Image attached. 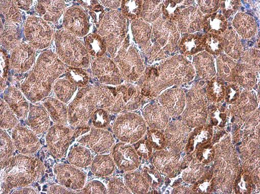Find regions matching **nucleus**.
<instances>
[{
  "label": "nucleus",
  "instance_id": "ddd939ff",
  "mask_svg": "<svg viewBox=\"0 0 260 194\" xmlns=\"http://www.w3.org/2000/svg\"><path fill=\"white\" fill-rule=\"evenodd\" d=\"M64 27L70 33L78 36L84 35L88 29L86 23L85 15L80 10L76 8L69 10L66 13L64 21Z\"/></svg>",
  "mask_w": 260,
  "mask_h": 194
},
{
  "label": "nucleus",
  "instance_id": "6e6552de",
  "mask_svg": "<svg viewBox=\"0 0 260 194\" xmlns=\"http://www.w3.org/2000/svg\"><path fill=\"white\" fill-rule=\"evenodd\" d=\"M54 173L58 183L64 187L81 190L85 184V175L72 165L57 164L54 167Z\"/></svg>",
  "mask_w": 260,
  "mask_h": 194
},
{
  "label": "nucleus",
  "instance_id": "bb28decb",
  "mask_svg": "<svg viewBox=\"0 0 260 194\" xmlns=\"http://www.w3.org/2000/svg\"><path fill=\"white\" fill-rule=\"evenodd\" d=\"M94 127L98 128L107 129L109 126L110 120L107 112L103 109L96 110L91 116Z\"/></svg>",
  "mask_w": 260,
  "mask_h": 194
},
{
  "label": "nucleus",
  "instance_id": "dca6fc26",
  "mask_svg": "<svg viewBox=\"0 0 260 194\" xmlns=\"http://www.w3.org/2000/svg\"><path fill=\"white\" fill-rule=\"evenodd\" d=\"M65 9L63 2L41 1L39 2L38 12L44 20L51 22L56 21L62 15Z\"/></svg>",
  "mask_w": 260,
  "mask_h": 194
},
{
  "label": "nucleus",
  "instance_id": "b1692460",
  "mask_svg": "<svg viewBox=\"0 0 260 194\" xmlns=\"http://www.w3.org/2000/svg\"><path fill=\"white\" fill-rule=\"evenodd\" d=\"M2 13L5 15L8 23H18L21 20V13L15 2L2 1Z\"/></svg>",
  "mask_w": 260,
  "mask_h": 194
},
{
  "label": "nucleus",
  "instance_id": "4468645a",
  "mask_svg": "<svg viewBox=\"0 0 260 194\" xmlns=\"http://www.w3.org/2000/svg\"><path fill=\"white\" fill-rule=\"evenodd\" d=\"M5 100L18 117H26L29 104L20 90L14 86H10L6 91Z\"/></svg>",
  "mask_w": 260,
  "mask_h": 194
},
{
  "label": "nucleus",
  "instance_id": "6ab92c4d",
  "mask_svg": "<svg viewBox=\"0 0 260 194\" xmlns=\"http://www.w3.org/2000/svg\"><path fill=\"white\" fill-rule=\"evenodd\" d=\"M68 161L77 168H84L92 164V156L89 150L82 146H75L69 152Z\"/></svg>",
  "mask_w": 260,
  "mask_h": 194
},
{
  "label": "nucleus",
  "instance_id": "7c9ffc66",
  "mask_svg": "<svg viewBox=\"0 0 260 194\" xmlns=\"http://www.w3.org/2000/svg\"><path fill=\"white\" fill-rule=\"evenodd\" d=\"M31 1H17L16 3L19 8L23 10H28L31 6Z\"/></svg>",
  "mask_w": 260,
  "mask_h": 194
},
{
  "label": "nucleus",
  "instance_id": "20e7f679",
  "mask_svg": "<svg viewBox=\"0 0 260 194\" xmlns=\"http://www.w3.org/2000/svg\"><path fill=\"white\" fill-rule=\"evenodd\" d=\"M73 136V131L64 125L56 124L52 126L46 136L50 152L57 158H64Z\"/></svg>",
  "mask_w": 260,
  "mask_h": 194
},
{
  "label": "nucleus",
  "instance_id": "cd10ccee",
  "mask_svg": "<svg viewBox=\"0 0 260 194\" xmlns=\"http://www.w3.org/2000/svg\"><path fill=\"white\" fill-rule=\"evenodd\" d=\"M79 193H107L105 186L99 181H92L86 183Z\"/></svg>",
  "mask_w": 260,
  "mask_h": 194
},
{
  "label": "nucleus",
  "instance_id": "f8f14e48",
  "mask_svg": "<svg viewBox=\"0 0 260 194\" xmlns=\"http://www.w3.org/2000/svg\"><path fill=\"white\" fill-rule=\"evenodd\" d=\"M35 54L34 48L30 45L25 44L19 45L12 55V67L17 73L27 71L34 64Z\"/></svg>",
  "mask_w": 260,
  "mask_h": 194
},
{
  "label": "nucleus",
  "instance_id": "0eeeda50",
  "mask_svg": "<svg viewBox=\"0 0 260 194\" xmlns=\"http://www.w3.org/2000/svg\"><path fill=\"white\" fill-rule=\"evenodd\" d=\"M57 53L61 59L68 64L79 66L80 59L78 51L84 48L75 39L65 31H61L56 35Z\"/></svg>",
  "mask_w": 260,
  "mask_h": 194
},
{
  "label": "nucleus",
  "instance_id": "2f4dec72",
  "mask_svg": "<svg viewBox=\"0 0 260 194\" xmlns=\"http://www.w3.org/2000/svg\"><path fill=\"white\" fill-rule=\"evenodd\" d=\"M38 192L36 190L31 187H25L21 190L16 191L14 193H34L36 194Z\"/></svg>",
  "mask_w": 260,
  "mask_h": 194
},
{
  "label": "nucleus",
  "instance_id": "39448f33",
  "mask_svg": "<svg viewBox=\"0 0 260 194\" xmlns=\"http://www.w3.org/2000/svg\"><path fill=\"white\" fill-rule=\"evenodd\" d=\"M25 35L32 48L41 49L49 45L52 33L43 19L31 17L28 18L25 25Z\"/></svg>",
  "mask_w": 260,
  "mask_h": 194
},
{
  "label": "nucleus",
  "instance_id": "1a4fd4ad",
  "mask_svg": "<svg viewBox=\"0 0 260 194\" xmlns=\"http://www.w3.org/2000/svg\"><path fill=\"white\" fill-rule=\"evenodd\" d=\"M79 143L99 153H103L114 145L112 134L106 129L91 127L89 134L83 136Z\"/></svg>",
  "mask_w": 260,
  "mask_h": 194
},
{
  "label": "nucleus",
  "instance_id": "aec40b11",
  "mask_svg": "<svg viewBox=\"0 0 260 194\" xmlns=\"http://www.w3.org/2000/svg\"><path fill=\"white\" fill-rule=\"evenodd\" d=\"M53 89L57 98L67 103L75 91V86L67 78H58L53 84Z\"/></svg>",
  "mask_w": 260,
  "mask_h": 194
},
{
  "label": "nucleus",
  "instance_id": "7ed1b4c3",
  "mask_svg": "<svg viewBox=\"0 0 260 194\" xmlns=\"http://www.w3.org/2000/svg\"><path fill=\"white\" fill-rule=\"evenodd\" d=\"M111 101V94L108 89H82L68 108V121L76 128H89L88 122L96 106L108 107Z\"/></svg>",
  "mask_w": 260,
  "mask_h": 194
},
{
  "label": "nucleus",
  "instance_id": "f257e3e1",
  "mask_svg": "<svg viewBox=\"0 0 260 194\" xmlns=\"http://www.w3.org/2000/svg\"><path fill=\"white\" fill-rule=\"evenodd\" d=\"M64 71V66L55 55L45 52L22 85V90L32 102L40 101L49 94L54 81Z\"/></svg>",
  "mask_w": 260,
  "mask_h": 194
},
{
  "label": "nucleus",
  "instance_id": "423d86ee",
  "mask_svg": "<svg viewBox=\"0 0 260 194\" xmlns=\"http://www.w3.org/2000/svg\"><path fill=\"white\" fill-rule=\"evenodd\" d=\"M143 126L142 121L132 114H126L117 118L113 131L121 141L134 143L141 136Z\"/></svg>",
  "mask_w": 260,
  "mask_h": 194
},
{
  "label": "nucleus",
  "instance_id": "4be33fe9",
  "mask_svg": "<svg viewBox=\"0 0 260 194\" xmlns=\"http://www.w3.org/2000/svg\"><path fill=\"white\" fill-rule=\"evenodd\" d=\"M16 114L6 102L1 101V128L3 130H14L19 123Z\"/></svg>",
  "mask_w": 260,
  "mask_h": 194
},
{
  "label": "nucleus",
  "instance_id": "a211bd4d",
  "mask_svg": "<svg viewBox=\"0 0 260 194\" xmlns=\"http://www.w3.org/2000/svg\"><path fill=\"white\" fill-rule=\"evenodd\" d=\"M115 162L109 155L97 156L92 162L91 171L98 176L109 177L113 175L115 170Z\"/></svg>",
  "mask_w": 260,
  "mask_h": 194
},
{
  "label": "nucleus",
  "instance_id": "c756f323",
  "mask_svg": "<svg viewBox=\"0 0 260 194\" xmlns=\"http://www.w3.org/2000/svg\"><path fill=\"white\" fill-rule=\"evenodd\" d=\"M48 193H75V192L69 190L62 185H52L47 189Z\"/></svg>",
  "mask_w": 260,
  "mask_h": 194
},
{
  "label": "nucleus",
  "instance_id": "9d476101",
  "mask_svg": "<svg viewBox=\"0 0 260 194\" xmlns=\"http://www.w3.org/2000/svg\"><path fill=\"white\" fill-rule=\"evenodd\" d=\"M12 139L16 148L23 154L35 153L41 146L36 133L20 125L13 130Z\"/></svg>",
  "mask_w": 260,
  "mask_h": 194
},
{
  "label": "nucleus",
  "instance_id": "2eb2a0df",
  "mask_svg": "<svg viewBox=\"0 0 260 194\" xmlns=\"http://www.w3.org/2000/svg\"><path fill=\"white\" fill-rule=\"evenodd\" d=\"M30 126L37 134H43L49 128L50 121L49 115L41 107L31 106L28 115Z\"/></svg>",
  "mask_w": 260,
  "mask_h": 194
},
{
  "label": "nucleus",
  "instance_id": "412c9836",
  "mask_svg": "<svg viewBox=\"0 0 260 194\" xmlns=\"http://www.w3.org/2000/svg\"><path fill=\"white\" fill-rule=\"evenodd\" d=\"M16 23H7L5 26L4 35H2V42L5 47L12 49L16 48L19 45L21 38L20 31Z\"/></svg>",
  "mask_w": 260,
  "mask_h": 194
},
{
  "label": "nucleus",
  "instance_id": "a878e982",
  "mask_svg": "<svg viewBox=\"0 0 260 194\" xmlns=\"http://www.w3.org/2000/svg\"><path fill=\"white\" fill-rule=\"evenodd\" d=\"M66 76L68 80L74 85L83 87L88 83V77L81 69L70 68L67 70Z\"/></svg>",
  "mask_w": 260,
  "mask_h": 194
},
{
  "label": "nucleus",
  "instance_id": "9b49d317",
  "mask_svg": "<svg viewBox=\"0 0 260 194\" xmlns=\"http://www.w3.org/2000/svg\"><path fill=\"white\" fill-rule=\"evenodd\" d=\"M112 156L118 168L124 171H133L139 165V158L135 148L126 143H118L113 149Z\"/></svg>",
  "mask_w": 260,
  "mask_h": 194
},
{
  "label": "nucleus",
  "instance_id": "c85d7f7f",
  "mask_svg": "<svg viewBox=\"0 0 260 194\" xmlns=\"http://www.w3.org/2000/svg\"><path fill=\"white\" fill-rule=\"evenodd\" d=\"M108 191L109 193H129L130 192L119 178L114 177L112 178L108 184Z\"/></svg>",
  "mask_w": 260,
  "mask_h": 194
},
{
  "label": "nucleus",
  "instance_id": "5701e85b",
  "mask_svg": "<svg viewBox=\"0 0 260 194\" xmlns=\"http://www.w3.org/2000/svg\"><path fill=\"white\" fill-rule=\"evenodd\" d=\"M1 168L12 157L15 150L13 139L3 130H1Z\"/></svg>",
  "mask_w": 260,
  "mask_h": 194
},
{
  "label": "nucleus",
  "instance_id": "f3484780",
  "mask_svg": "<svg viewBox=\"0 0 260 194\" xmlns=\"http://www.w3.org/2000/svg\"><path fill=\"white\" fill-rule=\"evenodd\" d=\"M43 104L55 123L64 125L67 124L68 111L62 102L55 99L48 98Z\"/></svg>",
  "mask_w": 260,
  "mask_h": 194
},
{
  "label": "nucleus",
  "instance_id": "f03ea898",
  "mask_svg": "<svg viewBox=\"0 0 260 194\" xmlns=\"http://www.w3.org/2000/svg\"><path fill=\"white\" fill-rule=\"evenodd\" d=\"M44 169L43 163L36 156L20 154L12 157L1 168V189L29 186L41 176Z\"/></svg>",
  "mask_w": 260,
  "mask_h": 194
},
{
  "label": "nucleus",
  "instance_id": "393cba45",
  "mask_svg": "<svg viewBox=\"0 0 260 194\" xmlns=\"http://www.w3.org/2000/svg\"><path fill=\"white\" fill-rule=\"evenodd\" d=\"M87 48L93 56H101L106 51L105 44L100 37L91 35L85 38Z\"/></svg>",
  "mask_w": 260,
  "mask_h": 194
}]
</instances>
